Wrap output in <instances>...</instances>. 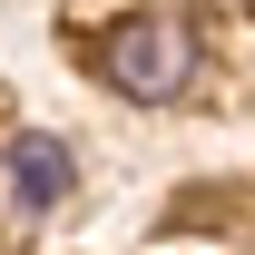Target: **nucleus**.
<instances>
[{"mask_svg": "<svg viewBox=\"0 0 255 255\" xmlns=\"http://www.w3.org/2000/svg\"><path fill=\"white\" fill-rule=\"evenodd\" d=\"M98 69H108V89H128V98H177L196 79V30L187 20H167V10H147V20H128L108 49H98Z\"/></svg>", "mask_w": 255, "mask_h": 255, "instance_id": "1", "label": "nucleus"}, {"mask_svg": "<svg viewBox=\"0 0 255 255\" xmlns=\"http://www.w3.org/2000/svg\"><path fill=\"white\" fill-rule=\"evenodd\" d=\"M246 10H255V0H246Z\"/></svg>", "mask_w": 255, "mask_h": 255, "instance_id": "3", "label": "nucleus"}, {"mask_svg": "<svg viewBox=\"0 0 255 255\" xmlns=\"http://www.w3.org/2000/svg\"><path fill=\"white\" fill-rule=\"evenodd\" d=\"M10 196H20L30 216L69 196V147H59V137H39V128H30V137H10Z\"/></svg>", "mask_w": 255, "mask_h": 255, "instance_id": "2", "label": "nucleus"}]
</instances>
